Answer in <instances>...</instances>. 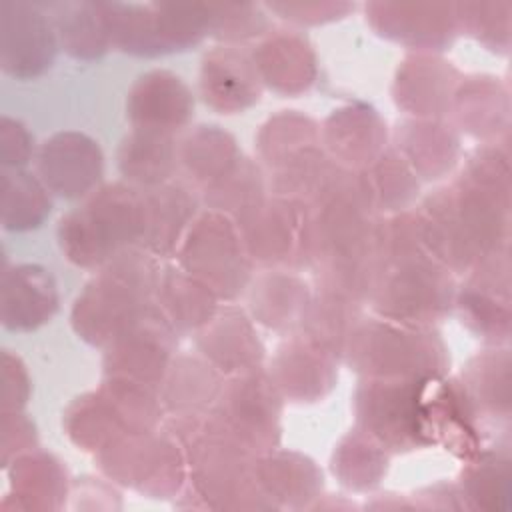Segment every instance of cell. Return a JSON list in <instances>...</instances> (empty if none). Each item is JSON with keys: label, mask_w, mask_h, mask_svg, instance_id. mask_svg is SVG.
Listing matches in <instances>:
<instances>
[{"label": "cell", "mask_w": 512, "mask_h": 512, "mask_svg": "<svg viewBox=\"0 0 512 512\" xmlns=\"http://www.w3.org/2000/svg\"><path fill=\"white\" fill-rule=\"evenodd\" d=\"M158 286L164 294L166 310L174 324L194 328L210 320L214 310V296L208 286L190 276L186 270H170Z\"/></svg>", "instance_id": "25"}, {"label": "cell", "mask_w": 512, "mask_h": 512, "mask_svg": "<svg viewBox=\"0 0 512 512\" xmlns=\"http://www.w3.org/2000/svg\"><path fill=\"white\" fill-rule=\"evenodd\" d=\"M354 462L336 472L342 482L350 488H366L378 482L382 470L386 468V458L380 452V446L370 434H354L344 440V444L334 454V464Z\"/></svg>", "instance_id": "28"}, {"label": "cell", "mask_w": 512, "mask_h": 512, "mask_svg": "<svg viewBox=\"0 0 512 512\" xmlns=\"http://www.w3.org/2000/svg\"><path fill=\"white\" fill-rule=\"evenodd\" d=\"M4 362L10 366L12 376L4 370V410H18L28 396V378L24 372V366L18 362V358H12L8 352L4 354Z\"/></svg>", "instance_id": "32"}, {"label": "cell", "mask_w": 512, "mask_h": 512, "mask_svg": "<svg viewBox=\"0 0 512 512\" xmlns=\"http://www.w3.org/2000/svg\"><path fill=\"white\" fill-rule=\"evenodd\" d=\"M54 24L64 48L78 58H94L106 52L110 40L104 4L76 2L54 4Z\"/></svg>", "instance_id": "17"}, {"label": "cell", "mask_w": 512, "mask_h": 512, "mask_svg": "<svg viewBox=\"0 0 512 512\" xmlns=\"http://www.w3.org/2000/svg\"><path fill=\"white\" fill-rule=\"evenodd\" d=\"M176 448L170 440L150 434V430L130 432L104 448L102 462L110 476L164 494L178 488L182 480V462Z\"/></svg>", "instance_id": "6"}, {"label": "cell", "mask_w": 512, "mask_h": 512, "mask_svg": "<svg viewBox=\"0 0 512 512\" xmlns=\"http://www.w3.org/2000/svg\"><path fill=\"white\" fill-rule=\"evenodd\" d=\"M328 146L346 162H370L380 148L382 124L370 108H342L326 124Z\"/></svg>", "instance_id": "20"}, {"label": "cell", "mask_w": 512, "mask_h": 512, "mask_svg": "<svg viewBox=\"0 0 512 512\" xmlns=\"http://www.w3.org/2000/svg\"><path fill=\"white\" fill-rule=\"evenodd\" d=\"M158 286L152 260L146 254L124 250L114 256L74 304L76 332L94 344L112 342L146 306Z\"/></svg>", "instance_id": "2"}, {"label": "cell", "mask_w": 512, "mask_h": 512, "mask_svg": "<svg viewBox=\"0 0 512 512\" xmlns=\"http://www.w3.org/2000/svg\"><path fill=\"white\" fill-rule=\"evenodd\" d=\"M66 476L60 464L48 454H26L14 460L12 488L16 496L28 498V506H56L66 494Z\"/></svg>", "instance_id": "24"}, {"label": "cell", "mask_w": 512, "mask_h": 512, "mask_svg": "<svg viewBox=\"0 0 512 512\" xmlns=\"http://www.w3.org/2000/svg\"><path fill=\"white\" fill-rule=\"evenodd\" d=\"M260 74L244 52L222 48L206 56L202 68V92L206 102L222 112L244 110L258 100Z\"/></svg>", "instance_id": "14"}, {"label": "cell", "mask_w": 512, "mask_h": 512, "mask_svg": "<svg viewBox=\"0 0 512 512\" xmlns=\"http://www.w3.org/2000/svg\"><path fill=\"white\" fill-rule=\"evenodd\" d=\"M182 264L190 276L224 296H234L248 276L240 238L220 214H206L196 222L184 242Z\"/></svg>", "instance_id": "5"}, {"label": "cell", "mask_w": 512, "mask_h": 512, "mask_svg": "<svg viewBox=\"0 0 512 512\" xmlns=\"http://www.w3.org/2000/svg\"><path fill=\"white\" fill-rule=\"evenodd\" d=\"M0 150H2V164L6 168L16 170L28 162L32 154V138L18 120H12L8 116L2 118Z\"/></svg>", "instance_id": "31"}, {"label": "cell", "mask_w": 512, "mask_h": 512, "mask_svg": "<svg viewBox=\"0 0 512 512\" xmlns=\"http://www.w3.org/2000/svg\"><path fill=\"white\" fill-rule=\"evenodd\" d=\"M38 172L52 192L66 198L82 196L102 174V152L84 134L60 132L44 142L38 154Z\"/></svg>", "instance_id": "10"}, {"label": "cell", "mask_w": 512, "mask_h": 512, "mask_svg": "<svg viewBox=\"0 0 512 512\" xmlns=\"http://www.w3.org/2000/svg\"><path fill=\"white\" fill-rule=\"evenodd\" d=\"M128 112L136 128L170 132L190 118L192 98L178 76L150 72L134 84Z\"/></svg>", "instance_id": "13"}, {"label": "cell", "mask_w": 512, "mask_h": 512, "mask_svg": "<svg viewBox=\"0 0 512 512\" xmlns=\"http://www.w3.org/2000/svg\"><path fill=\"white\" fill-rule=\"evenodd\" d=\"M144 206L146 230L142 240H146V244L156 252H168L176 244L180 230L190 220L194 200L180 186L158 184L144 194Z\"/></svg>", "instance_id": "19"}, {"label": "cell", "mask_w": 512, "mask_h": 512, "mask_svg": "<svg viewBox=\"0 0 512 512\" xmlns=\"http://www.w3.org/2000/svg\"><path fill=\"white\" fill-rule=\"evenodd\" d=\"M50 212L44 186L22 170L2 172V224L6 230L36 228Z\"/></svg>", "instance_id": "23"}, {"label": "cell", "mask_w": 512, "mask_h": 512, "mask_svg": "<svg viewBox=\"0 0 512 512\" xmlns=\"http://www.w3.org/2000/svg\"><path fill=\"white\" fill-rule=\"evenodd\" d=\"M200 364H196V370H194V378H192V384L202 376L200 374ZM190 374L186 372V378H182V384H190V378H188ZM178 380V378H176ZM180 382V380H178ZM174 388H176V400H178V404H186V402H190V386H186V388H182V386H178V384H174ZM192 390H194V394H198L200 392V386H192Z\"/></svg>", "instance_id": "33"}, {"label": "cell", "mask_w": 512, "mask_h": 512, "mask_svg": "<svg viewBox=\"0 0 512 512\" xmlns=\"http://www.w3.org/2000/svg\"><path fill=\"white\" fill-rule=\"evenodd\" d=\"M448 300L446 274L422 252L394 256L392 264L382 270L376 306L394 322L408 324L434 318Z\"/></svg>", "instance_id": "4"}, {"label": "cell", "mask_w": 512, "mask_h": 512, "mask_svg": "<svg viewBox=\"0 0 512 512\" xmlns=\"http://www.w3.org/2000/svg\"><path fill=\"white\" fill-rule=\"evenodd\" d=\"M370 20L380 34L416 46H438L454 34V14L448 4H370Z\"/></svg>", "instance_id": "12"}, {"label": "cell", "mask_w": 512, "mask_h": 512, "mask_svg": "<svg viewBox=\"0 0 512 512\" xmlns=\"http://www.w3.org/2000/svg\"><path fill=\"white\" fill-rule=\"evenodd\" d=\"M434 334L408 328L404 322H372L356 328L350 342V362L374 378L436 376L442 366V346Z\"/></svg>", "instance_id": "3"}, {"label": "cell", "mask_w": 512, "mask_h": 512, "mask_svg": "<svg viewBox=\"0 0 512 512\" xmlns=\"http://www.w3.org/2000/svg\"><path fill=\"white\" fill-rule=\"evenodd\" d=\"M120 166L122 172L132 180L148 186L162 184L174 166V146L170 132L136 128V132L126 138L122 146Z\"/></svg>", "instance_id": "21"}, {"label": "cell", "mask_w": 512, "mask_h": 512, "mask_svg": "<svg viewBox=\"0 0 512 512\" xmlns=\"http://www.w3.org/2000/svg\"><path fill=\"white\" fill-rule=\"evenodd\" d=\"M246 244L254 258L264 262H278L290 258L300 242L302 216L296 206L274 202L258 206L244 218Z\"/></svg>", "instance_id": "16"}, {"label": "cell", "mask_w": 512, "mask_h": 512, "mask_svg": "<svg viewBox=\"0 0 512 512\" xmlns=\"http://www.w3.org/2000/svg\"><path fill=\"white\" fill-rule=\"evenodd\" d=\"M202 350L224 370H242L258 364L262 348L250 324L240 314H228L206 330L200 340Z\"/></svg>", "instance_id": "22"}, {"label": "cell", "mask_w": 512, "mask_h": 512, "mask_svg": "<svg viewBox=\"0 0 512 512\" xmlns=\"http://www.w3.org/2000/svg\"><path fill=\"white\" fill-rule=\"evenodd\" d=\"M444 126L436 124H412L406 144H408V156L420 170H426L436 174L438 164H452L456 140L450 132L442 130Z\"/></svg>", "instance_id": "29"}, {"label": "cell", "mask_w": 512, "mask_h": 512, "mask_svg": "<svg viewBox=\"0 0 512 512\" xmlns=\"http://www.w3.org/2000/svg\"><path fill=\"white\" fill-rule=\"evenodd\" d=\"M276 418L274 386L260 376H244L222 394L214 422L244 448H256L272 442Z\"/></svg>", "instance_id": "9"}, {"label": "cell", "mask_w": 512, "mask_h": 512, "mask_svg": "<svg viewBox=\"0 0 512 512\" xmlns=\"http://www.w3.org/2000/svg\"><path fill=\"white\" fill-rule=\"evenodd\" d=\"M110 344L106 366L112 376L154 384L166 368L172 330L160 312L144 308Z\"/></svg>", "instance_id": "8"}, {"label": "cell", "mask_w": 512, "mask_h": 512, "mask_svg": "<svg viewBox=\"0 0 512 512\" xmlns=\"http://www.w3.org/2000/svg\"><path fill=\"white\" fill-rule=\"evenodd\" d=\"M258 74L278 92L294 94L314 78V56L306 40L296 34L270 36L254 52Z\"/></svg>", "instance_id": "15"}, {"label": "cell", "mask_w": 512, "mask_h": 512, "mask_svg": "<svg viewBox=\"0 0 512 512\" xmlns=\"http://www.w3.org/2000/svg\"><path fill=\"white\" fill-rule=\"evenodd\" d=\"M278 386L296 398L322 396L332 382L326 350L312 342H292L278 356Z\"/></svg>", "instance_id": "18"}, {"label": "cell", "mask_w": 512, "mask_h": 512, "mask_svg": "<svg viewBox=\"0 0 512 512\" xmlns=\"http://www.w3.org/2000/svg\"><path fill=\"white\" fill-rule=\"evenodd\" d=\"M182 160L196 178L218 180L236 162L234 142L228 134L202 126L184 140Z\"/></svg>", "instance_id": "26"}, {"label": "cell", "mask_w": 512, "mask_h": 512, "mask_svg": "<svg viewBox=\"0 0 512 512\" xmlns=\"http://www.w3.org/2000/svg\"><path fill=\"white\" fill-rule=\"evenodd\" d=\"M2 324L10 330H34L58 308V292L52 276L36 266L22 264L2 274Z\"/></svg>", "instance_id": "11"}, {"label": "cell", "mask_w": 512, "mask_h": 512, "mask_svg": "<svg viewBox=\"0 0 512 512\" xmlns=\"http://www.w3.org/2000/svg\"><path fill=\"white\" fill-rule=\"evenodd\" d=\"M144 230V194L122 184H110L60 220V242L72 262L98 266L144 238Z\"/></svg>", "instance_id": "1"}, {"label": "cell", "mask_w": 512, "mask_h": 512, "mask_svg": "<svg viewBox=\"0 0 512 512\" xmlns=\"http://www.w3.org/2000/svg\"><path fill=\"white\" fill-rule=\"evenodd\" d=\"M0 62L14 78H36L50 68L56 38L42 6L28 2L0 4Z\"/></svg>", "instance_id": "7"}, {"label": "cell", "mask_w": 512, "mask_h": 512, "mask_svg": "<svg viewBox=\"0 0 512 512\" xmlns=\"http://www.w3.org/2000/svg\"><path fill=\"white\" fill-rule=\"evenodd\" d=\"M264 28V16L250 4L210 6V30L222 38H246Z\"/></svg>", "instance_id": "30"}, {"label": "cell", "mask_w": 512, "mask_h": 512, "mask_svg": "<svg viewBox=\"0 0 512 512\" xmlns=\"http://www.w3.org/2000/svg\"><path fill=\"white\" fill-rule=\"evenodd\" d=\"M262 464L264 466L256 470V478L270 494L276 492L278 498H306L318 488V482H322L312 462L296 454L270 456Z\"/></svg>", "instance_id": "27"}]
</instances>
